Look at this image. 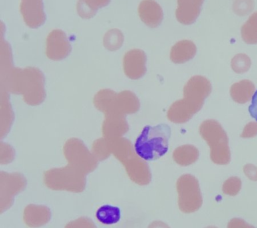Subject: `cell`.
<instances>
[{"mask_svg": "<svg viewBox=\"0 0 257 228\" xmlns=\"http://www.w3.org/2000/svg\"><path fill=\"white\" fill-rule=\"evenodd\" d=\"M171 134L172 130L167 124L146 126L137 138L135 152L146 161L160 159L168 152Z\"/></svg>", "mask_w": 257, "mask_h": 228, "instance_id": "cell-1", "label": "cell"}, {"mask_svg": "<svg viewBox=\"0 0 257 228\" xmlns=\"http://www.w3.org/2000/svg\"><path fill=\"white\" fill-rule=\"evenodd\" d=\"M196 53V46L192 41L182 40L173 46L170 58L175 63H184L192 59Z\"/></svg>", "mask_w": 257, "mask_h": 228, "instance_id": "cell-7", "label": "cell"}, {"mask_svg": "<svg viewBox=\"0 0 257 228\" xmlns=\"http://www.w3.org/2000/svg\"><path fill=\"white\" fill-rule=\"evenodd\" d=\"M241 36L245 43L257 44V12L252 14L242 26Z\"/></svg>", "mask_w": 257, "mask_h": 228, "instance_id": "cell-9", "label": "cell"}, {"mask_svg": "<svg viewBox=\"0 0 257 228\" xmlns=\"http://www.w3.org/2000/svg\"><path fill=\"white\" fill-rule=\"evenodd\" d=\"M69 50V43L63 31L55 30L50 32L47 38L48 54L66 55Z\"/></svg>", "mask_w": 257, "mask_h": 228, "instance_id": "cell-6", "label": "cell"}, {"mask_svg": "<svg viewBox=\"0 0 257 228\" xmlns=\"http://www.w3.org/2000/svg\"><path fill=\"white\" fill-rule=\"evenodd\" d=\"M206 228H218L215 227V226H208V227H206Z\"/></svg>", "mask_w": 257, "mask_h": 228, "instance_id": "cell-17", "label": "cell"}, {"mask_svg": "<svg viewBox=\"0 0 257 228\" xmlns=\"http://www.w3.org/2000/svg\"><path fill=\"white\" fill-rule=\"evenodd\" d=\"M95 216L98 221L104 225H114L120 222L121 211L118 206L104 204L96 210Z\"/></svg>", "mask_w": 257, "mask_h": 228, "instance_id": "cell-8", "label": "cell"}, {"mask_svg": "<svg viewBox=\"0 0 257 228\" xmlns=\"http://www.w3.org/2000/svg\"><path fill=\"white\" fill-rule=\"evenodd\" d=\"M232 68L234 69L235 72L237 73H240V66L243 65L246 67L247 69L250 68V60L245 54H238L235 56L232 59Z\"/></svg>", "mask_w": 257, "mask_h": 228, "instance_id": "cell-12", "label": "cell"}, {"mask_svg": "<svg viewBox=\"0 0 257 228\" xmlns=\"http://www.w3.org/2000/svg\"><path fill=\"white\" fill-rule=\"evenodd\" d=\"M227 228H256L240 218H233L228 222Z\"/></svg>", "mask_w": 257, "mask_h": 228, "instance_id": "cell-13", "label": "cell"}, {"mask_svg": "<svg viewBox=\"0 0 257 228\" xmlns=\"http://www.w3.org/2000/svg\"><path fill=\"white\" fill-rule=\"evenodd\" d=\"M245 175L251 180H257V168L252 165L245 166L244 168Z\"/></svg>", "mask_w": 257, "mask_h": 228, "instance_id": "cell-16", "label": "cell"}, {"mask_svg": "<svg viewBox=\"0 0 257 228\" xmlns=\"http://www.w3.org/2000/svg\"><path fill=\"white\" fill-rule=\"evenodd\" d=\"M92 10L97 12L99 8L106 7L110 3V0H84Z\"/></svg>", "mask_w": 257, "mask_h": 228, "instance_id": "cell-14", "label": "cell"}, {"mask_svg": "<svg viewBox=\"0 0 257 228\" xmlns=\"http://www.w3.org/2000/svg\"><path fill=\"white\" fill-rule=\"evenodd\" d=\"M241 186L242 182L238 178H230L224 182L222 187L223 192L226 195L234 196L240 192Z\"/></svg>", "mask_w": 257, "mask_h": 228, "instance_id": "cell-11", "label": "cell"}, {"mask_svg": "<svg viewBox=\"0 0 257 228\" xmlns=\"http://www.w3.org/2000/svg\"><path fill=\"white\" fill-rule=\"evenodd\" d=\"M254 8L253 0H235L233 4L234 13L240 16L248 15Z\"/></svg>", "mask_w": 257, "mask_h": 228, "instance_id": "cell-10", "label": "cell"}, {"mask_svg": "<svg viewBox=\"0 0 257 228\" xmlns=\"http://www.w3.org/2000/svg\"><path fill=\"white\" fill-rule=\"evenodd\" d=\"M248 112L251 117L254 118L257 122V90L253 94L252 102L248 108Z\"/></svg>", "mask_w": 257, "mask_h": 228, "instance_id": "cell-15", "label": "cell"}, {"mask_svg": "<svg viewBox=\"0 0 257 228\" xmlns=\"http://www.w3.org/2000/svg\"><path fill=\"white\" fill-rule=\"evenodd\" d=\"M20 12L26 25L33 29L40 27L46 21L42 0H22Z\"/></svg>", "mask_w": 257, "mask_h": 228, "instance_id": "cell-3", "label": "cell"}, {"mask_svg": "<svg viewBox=\"0 0 257 228\" xmlns=\"http://www.w3.org/2000/svg\"><path fill=\"white\" fill-rule=\"evenodd\" d=\"M178 206L181 211L190 214L198 211L202 205V194L196 178L191 175L181 176L177 182Z\"/></svg>", "mask_w": 257, "mask_h": 228, "instance_id": "cell-2", "label": "cell"}, {"mask_svg": "<svg viewBox=\"0 0 257 228\" xmlns=\"http://www.w3.org/2000/svg\"><path fill=\"white\" fill-rule=\"evenodd\" d=\"M140 19L148 27L158 28L164 20V12L160 4L154 0H143L138 7Z\"/></svg>", "mask_w": 257, "mask_h": 228, "instance_id": "cell-5", "label": "cell"}, {"mask_svg": "<svg viewBox=\"0 0 257 228\" xmlns=\"http://www.w3.org/2000/svg\"><path fill=\"white\" fill-rule=\"evenodd\" d=\"M204 1V0H177V20L183 25H192L200 16Z\"/></svg>", "mask_w": 257, "mask_h": 228, "instance_id": "cell-4", "label": "cell"}]
</instances>
